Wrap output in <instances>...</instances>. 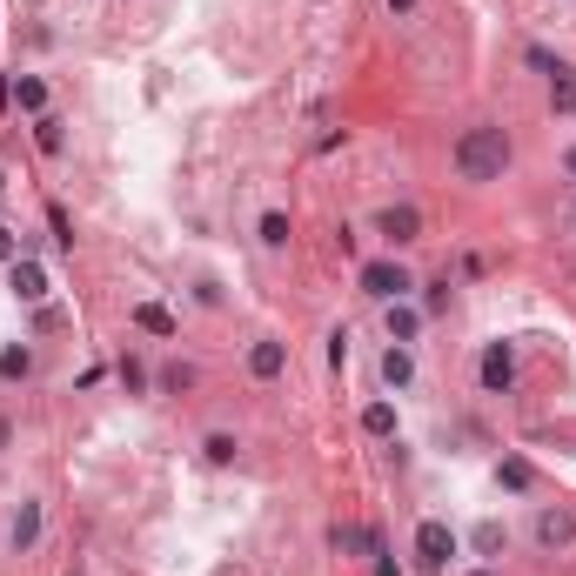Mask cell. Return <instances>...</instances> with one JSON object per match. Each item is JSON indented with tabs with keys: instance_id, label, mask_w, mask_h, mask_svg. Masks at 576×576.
<instances>
[{
	"instance_id": "obj_1",
	"label": "cell",
	"mask_w": 576,
	"mask_h": 576,
	"mask_svg": "<svg viewBox=\"0 0 576 576\" xmlns=\"http://www.w3.org/2000/svg\"><path fill=\"white\" fill-rule=\"evenodd\" d=\"M503 168H510V134L496 121H476L456 134V175L463 181H503Z\"/></svg>"
},
{
	"instance_id": "obj_2",
	"label": "cell",
	"mask_w": 576,
	"mask_h": 576,
	"mask_svg": "<svg viewBox=\"0 0 576 576\" xmlns=\"http://www.w3.org/2000/svg\"><path fill=\"white\" fill-rule=\"evenodd\" d=\"M355 282H362V295H369V302H409L416 275H409L396 255H382V262H362V268H355Z\"/></svg>"
},
{
	"instance_id": "obj_3",
	"label": "cell",
	"mask_w": 576,
	"mask_h": 576,
	"mask_svg": "<svg viewBox=\"0 0 576 576\" xmlns=\"http://www.w3.org/2000/svg\"><path fill=\"white\" fill-rule=\"evenodd\" d=\"M530 536H536V550H570L576 543V510L570 503H543V510H536V523H530Z\"/></svg>"
},
{
	"instance_id": "obj_4",
	"label": "cell",
	"mask_w": 576,
	"mask_h": 576,
	"mask_svg": "<svg viewBox=\"0 0 576 576\" xmlns=\"http://www.w3.org/2000/svg\"><path fill=\"white\" fill-rule=\"evenodd\" d=\"M463 550L456 543V530H449L443 516H429V523H416V563L422 570H449V556Z\"/></svg>"
},
{
	"instance_id": "obj_5",
	"label": "cell",
	"mask_w": 576,
	"mask_h": 576,
	"mask_svg": "<svg viewBox=\"0 0 576 576\" xmlns=\"http://www.w3.org/2000/svg\"><path fill=\"white\" fill-rule=\"evenodd\" d=\"M476 382H483L489 396H510L516 389V342H489L483 362H476Z\"/></svg>"
},
{
	"instance_id": "obj_6",
	"label": "cell",
	"mask_w": 576,
	"mask_h": 576,
	"mask_svg": "<svg viewBox=\"0 0 576 576\" xmlns=\"http://www.w3.org/2000/svg\"><path fill=\"white\" fill-rule=\"evenodd\" d=\"M376 235H382L389 248H409V242H422V208H416V201H389V208L376 215Z\"/></svg>"
},
{
	"instance_id": "obj_7",
	"label": "cell",
	"mask_w": 576,
	"mask_h": 576,
	"mask_svg": "<svg viewBox=\"0 0 576 576\" xmlns=\"http://www.w3.org/2000/svg\"><path fill=\"white\" fill-rule=\"evenodd\" d=\"M47 288H54V282H47V268L34 262V255H21V262L7 268V295H14V302H34V309H41Z\"/></svg>"
},
{
	"instance_id": "obj_8",
	"label": "cell",
	"mask_w": 576,
	"mask_h": 576,
	"mask_svg": "<svg viewBox=\"0 0 576 576\" xmlns=\"http://www.w3.org/2000/svg\"><path fill=\"white\" fill-rule=\"evenodd\" d=\"M376 376H382V389H389V396H402V389L416 382V349H409V342H389V349H382V362H376Z\"/></svg>"
},
{
	"instance_id": "obj_9",
	"label": "cell",
	"mask_w": 576,
	"mask_h": 576,
	"mask_svg": "<svg viewBox=\"0 0 576 576\" xmlns=\"http://www.w3.org/2000/svg\"><path fill=\"white\" fill-rule=\"evenodd\" d=\"M288 369V342H275V335H262L255 349H248V376L255 382H275Z\"/></svg>"
},
{
	"instance_id": "obj_10",
	"label": "cell",
	"mask_w": 576,
	"mask_h": 576,
	"mask_svg": "<svg viewBox=\"0 0 576 576\" xmlns=\"http://www.w3.org/2000/svg\"><path fill=\"white\" fill-rule=\"evenodd\" d=\"M382 322H389V342H416L429 315H422L416 302H382Z\"/></svg>"
},
{
	"instance_id": "obj_11",
	"label": "cell",
	"mask_w": 576,
	"mask_h": 576,
	"mask_svg": "<svg viewBox=\"0 0 576 576\" xmlns=\"http://www.w3.org/2000/svg\"><path fill=\"white\" fill-rule=\"evenodd\" d=\"M7 101H14L27 121H41V114H47V81H41V74H21V81L7 88Z\"/></svg>"
},
{
	"instance_id": "obj_12",
	"label": "cell",
	"mask_w": 576,
	"mask_h": 576,
	"mask_svg": "<svg viewBox=\"0 0 576 576\" xmlns=\"http://www.w3.org/2000/svg\"><path fill=\"white\" fill-rule=\"evenodd\" d=\"M7 543H14V556L41 543V503H21V510H14V523H7Z\"/></svg>"
},
{
	"instance_id": "obj_13",
	"label": "cell",
	"mask_w": 576,
	"mask_h": 576,
	"mask_svg": "<svg viewBox=\"0 0 576 576\" xmlns=\"http://www.w3.org/2000/svg\"><path fill=\"white\" fill-rule=\"evenodd\" d=\"M362 436H376V443H389V436H396V402H369V409H362Z\"/></svg>"
},
{
	"instance_id": "obj_14",
	"label": "cell",
	"mask_w": 576,
	"mask_h": 576,
	"mask_svg": "<svg viewBox=\"0 0 576 576\" xmlns=\"http://www.w3.org/2000/svg\"><path fill=\"white\" fill-rule=\"evenodd\" d=\"M134 329L161 335V342H175V315L161 309V302H134Z\"/></svg>"
},
{
	"instance_id": "obj_15",
	"label": "cell",
	"mask_w": 576,
	"mask_h": 576,
	"mask_svg": "<svg viewBox=\"0 0 576 576\" xmlns=\"http://www.w3.org/2000/svg\"><path fill=\"white\" fill-rule=\"evenodd\" d=\"M34 376V349H27V342H7V349H0V382H27Z\"/></svg>"
},
{
	"instance_id": "obj_16",
	"label": "cell",
	"mask_w": 576,
	"mask_h": 576,
	"mask_svg": "<svg viewBox=\"0 0 576 576\" xmlns=\"http://www.w3.org/2000/svg\"><path fill=\"white\" fill-rule=\"evenodd\" d=\"M469 550H476V556H503V550H510V530L489 516V523H476V530H469Z\"/></svg>"
},
{
	"instance_id": "obj_17",
	"label": "cell",
	"mask_w": 576,
	"mask_h": 576,
	"mask_svg": "<svg viewBox=\"0 0 576 576\" xmlns=\"http://www.w3.org/2000/svg\"><path fill=\"white\" fill-rule=\"evenodd\" d=\"M288 235H295V222H288L282 208H268L262 222H255V242H262V248H288Z\"/></svg>"
},
{
	"instance_id": "obj_18",
	"label": "cell",
	"mask_w": 576,
	"mask_h": 576,
	"mask_svg": "<svg viewBox=\"0 0 576 576\" xmlns=\"http://www.w3.org/2000/svg\"><path fill=\"white\" fill-rule=\"evenodd\" d=\"M550 108L576 114V74H570V67H556V74H550Z\"/></svg>"
},
{
	"instance_id": "obj_19",
	"label": "cell",
	"mask_w": 576,
	"mask_h": 576,
	"mask_svg": "<svg viewBox=\"0 0 576 576\" xmlns=\"http://www.w3.org/2000/svg\"><path fill=\"white\" fill-rule=\"evenodd\" d=\"M34 148H41V155H61V148H67V128L54 121V114H41V121H34Z\"/></svg>"
},
{
	"instance_id": "obj_20",
	"label": "cell",
	"mask_w": 576,
	"mask_h": 576,
	"mask_svg": "<svg viewBox=\"0 0 576 576\" xmlns=\"http://www.w3.org/2000/svg\"><path fill=\"white\" fill-rule=\"evenodd\" d=\"M201 456H208V463H215V469H228V463H235V456H242V443H235L228 429H215V436L201 443Z\"/></svg>"
},
{
	"instance_id": "obj_21",
	"label": "cell",
	"mask_w": 576,
	"mask_h": 576,
	"mask_svg": "<svg viewBox=\"0 0 576 576\" xmlns=\"http://www.w3.org/2000/svg\"><path fill=\"white\" fill-rule=\"evenodd\" d=\"M496 489H510V496H523V489H530V463H523V456H510V463H496Z\"/></svg>"
},
{
	"instance_id": "obj_22",
	"label": "cell",
	"mask_w": 576,
	"mask_h": 576,
	"mask_svg": "<svg viewBox=\"0 0 576 576\" xmlns=\"http://www.w3.org/2000/svg\"><path fill=\"white\" fill-rule=\"evenodd\" d=\"M161 389H168V396H181V389H195V369H188V362H168V369H161Z\"/></svg>"
},
{
	"instance_id": "obj_23",
	"label": "cell",
	"mask_w": 576,
	"mask_h": 576,
	"mask_svg": "<svg viewBox=\"0 0 576 576\" xmlns=\"http://www.w3.org/2000/svg\"><path fill=\"white\" fill-rule=\"evenodd\" d=\"M14 262H21V235L0 222V268H14Z\"/></svg>"
},
{
	"instance_id": "obj_24",
	"label": "cell",
	"mask_w": 576,
	"mask_h": 576,
	"mask_svg": "<svg viewBox=\"0 0 576 576\" xmlns=\"http://www.w3.org/2000/svg\"><path fill=\"white\" fill-rule=\"evenodd\" d=\"M121 382H128V389H148V369H141L134 355H121Z\"/></svg>"
},
{
	"instance_id": "obj_25",
	"label": "cell",
	"mask_w": 576,
	"mask_h": 576,
	"mask_svg": "<svg viewBox=\"0 0 576 576\" xmlns=\"http://www.w3.org/2000/svg\"><path fill=\"white\" fill-rule=\"evenodd\" d=\"M449 309V282L443 288H429V295H422V315H443Z\"/></svg>"
},
{
	"instance_id": "obj_26",
	"label": "cell",
	"mask_w": 576,
	"mask_h": 576,
	"mask_svg": "<svg viewBox=\"0 0 576 576\" xmlns=\"http://www.w3.org/2000/svg\"><path fill=\"white\" fill-rule=\"evenodd\" d=\"M530 67H536V74H556V67H563V61H556L550 47H530Z\"/></svg>"
},
{
	"instance_id": "obj_27",
	"label": "cell",
	"mask_w": 576,
	"mask_h": 576,
	"mask_svg": "<svg viewBox=\"0 0 576 576\" xmlns=\"http://www.w3.org/2000/svg\"><path fill=\"white\" fill-rule=\"evenodd\" d=\"M369 576H402V570H396V556H389V550H376V570H369Z\"/></svg>"
},
{
	"instance_id": "obj_28",
	"label": "cell",
	"mask_w": 576,
	"mask_h": 576,
	"mask_svg": "<svg viewBox=\"0 0 576 576\" xmlns=\"http://www.w3.org/2000/svg\"><path fill=\"white\" fill-rule=\"evenodd\" d=\"M389 14H416V0H389Z\"/></svg>"
},
{
	"instance_id": "obj_29",
	"label": "cell",
	"mask_w": 576,
	"mask_h": 576,
	"mask_svg": "<svg viewBox=\"0 0 576 576\" xmlns=\"http://www.w3.org/2000/svg\"><path fill=\"white\" fill-rule=\"evenodd\" d=\"M563 175H570V181H576V148H570V155H563Z\"/></svg>"
},
{
	"instance_id": "obj_30",
	"label": "cell",
	"mask_w": 576,
	"mask_h": 576,
	"mask_svg": "<svg viewBox=\"0 0 576 576\" xmlns=\"http://www.w3.org/2000/svg\"><path fill=\"white\" fill-rule=\"evenodd\" d=\"M7 436H14V429H7V416H0V449H7Z\"/></svg>"
},
{
	"instance_id": "obj_31",
	"label": "cell",
	"mask_w": 576,
	"mask_h": 576,
	"mask_svg": "<svg viewBox=\"0 0 576 576\" xmlns=\"http://www.w3.org/2000/svg\"><path fill=\"white\" fill-rule=\"evenodd\" d=\"M0 188H7V175H0Z\"/></svg>"
},
{
	"instance_id": "obj_32",
	"label": "cell",
	"mask_w": 576,
	"mask_h": 576,
	"mask_svg": "<svg viewBox=\"0 0 576 576\" xmlns=\"http://www.w3.org/2000/svg\"><path fill=\"white\" fill-rule=\"evenodd\" d=\"M476 576H489V570H476Z\"/></svg>"
}]
</instances>
